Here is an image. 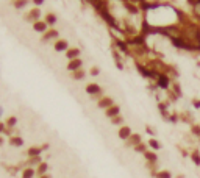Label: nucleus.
Instances as JSON below:
<instances>
[{"label": "nucleus", "mask_w": 200, "mask_h": 178, "mask_svg": "<svg viewBox=\"0 0 200 178\" xmlns=\"http://www.w3.org/2000/svg\"><path fill=\"white\" fill-rule=\"evenodd\" d=\"M86 92H88L89 95H92V97H98V95L103 94V92H102V88H100V85H97V83L88 85V86H86Z\"/></svg>", "instance_id": "nucleus-1"}, {"label": "nucleus", "mask_w": 200, "mask_h": 178, "mask_svg": "<svg viewBox=\"0 0 200 178\" xmlns=\"http://www.w3.org/2000/svg\"><path fill=\"white\" fill-rule=\"evenodd\" d=\"M117 136H119V139H122V141H128V138L131 136V128H130V126H127V125L119 126Z\"/></svg>", "instance_id": "nucleus-2"}, {"label": "nucleus", "mask_w": 200, "mask_h": 178, "mask_svg": "<svg viewBox=\"0 0 200 178\" xmlns=\"http://www.w3.org/2000/svg\"><path fill=\"white\" fill-rule=\"evenodd\" d=\"M81 67H83V61H81L80 58H77V60H70V61L67 63V66H66V69L70 70V72H77V70H80Z\"/></svg>", "instance_id": "nucleus-3"}, {"label": "nucleus", "mask_w": 200, "mask_h": 178, "mask_svg": "<svg viewBox=\"0 0 200 178\" xmlns=\"http://www.w3.org/2000/svg\"><path fill=\"white\" fill-rule=\"evenodd\" d=\"M58 36H60L58 30H53V28H52V30H47V31L42 35L41 42H47V41H52V39H55V41H56V39H60Z\"/></svg>", "instance_id": "nucleus-4"}, {"label": "nucleus", "mask_w": 200, "mask_h": 178, "mask_svg": "<svg viewBox=\"0 0 200 178\" xmlns=\"http://www.w3.org/2000/svg\"><path fill=\"white\" fill-rule=\"evenodd\" d=\"M97 105H98V108H102V110H108V108H111L113 105H114V101H113V98L111 97H102V98H98V101H97Z\"/></svg>", "instance_id": "nucleus-5"}, {"label": "nucleus", "mask_w": 200, "mask_h": 178, "mask_svg": "<svg viewBox=\"0 0 200 178\" xmlns=\"http://www.w3.org/2000/svg\"><path fill=\"white\" fill-rule=\"evenodd\" d=\"M33 30H35L36 33L44 35V33L48 30V25L45 23V20H38V22H35V23H33Z\"/></svg>", "instance_id": "nucleus-6"}, {"label": "nucleus", "mask_w": 200, "mask_h": 178, "mask_svg": "<svg viewBox=\"0 0 200 178\" xmlns=\"http://www.w3.org/2000/svg\"><path fill=\"white\" fill-rule=\"evenodd\" d=\"M55 50L56 52H67L69 50V42L66 39H56L55 41Z\"/></svg>", "instance_id": "nucleus-7"}, {"label": "nucleus", "mask_w": 200, "mask_h": 178, "mask_svg": "<svg viewBox=\"0 0 200 178\" xmlns=\"http://www.w3.org/2000/svg\"><path fill=\"white\" fill-rule=\"evenodd\" d=\"M105 116L110 117V119H114V117L120 116V106H119V105H113L111 108H108V110L105 111Z\"/></svg>", "instance_id": "nucleus-8"}, {"label": "nucleus", "mask_w": 200, "mask_h": 178, "mask_svg": "<svg viewBox=\"0 0 200 178\" xmlns=\"http://www.w3.org/2000/svg\"><path fill=\"white\" fill-rule=\"evenodd\" d=\"M80 53H81L80 48H77V47H69V50L66 52V56H67V60L70 61V60H77V58L80 56Z\"/></svg>", "instance_id": "nucleus-9"}, {"label": "nucleus", "mask_w": 200, "mask_h": 178, "mask_svg": "<svg viewBox=\"0 0 200 178\" xmlns=\"http://www.w3.org/2000/svg\"><path fill=\"white\" fill-rule=\"evenodd\" d=\"M125 142H127L128 147L131 145V147L135 148L136 145H139V144L142 142V138H141V135H136V133H135V135H131V136L128 138V141H125Z\"/></svg>", "instance_id": "nucleus-10"}, {"label": "nucleus", "mask_w": 200, "mask_h": 178, "mask_svg": "<svg viewBox=\"0 0 200 178\" xmlns=\"http://www.w3.org/2000/svg\"><path fill=\"white\" fill-rule=\"evenodd\" d=\"M144 158H145L150 164H156V163H158V155H156V151H150V150H147L145 153H144Z\"/></svg>", "instance_id": "nucleus-11"}, {"label": "nucleus", "mask_w": 200, "mask_h": 178, "mask_svg": "<svg viewBox=\"0 0 200 178\" xmlns=\"http://www.w3.org/2000/svg\"><path fill=\"white\" fill-rule=\"evenodd\" d=\"M39 17H41V10H39V8H33V10L28 13V16H27V19H28V20H31L33 23H35V22H38V20H39Z\"/></svg>", "instance_id": "nucleus-12"}, {"label": "nucleus", "mask_w": 200, "mask_h": 178, "mask_svg": "<svg viewBox=\"0 0 200 178\" xmlns=\"http://www.w3.org/2000/svg\"><path fill=\"white\" fill-rule=\"evenodd\" d=\"M42 147H30L28 150H27V155L30 156V158H36V156H41V153H42Z\"/></svg>", "instance_id": "nucleus-13"}, {"label": "nucleus", "mask_w": 200, "mask_h": 178, "mask_svg": "<svg viewBox=\"0 0 200 178\" xmlns=\"http://www.w3.org/2000/svg\"><path fill=\"white\" fill-rule=\"evenodd\" d=\"M10 145H11V147H22V145H23V139H22L19 135L11 136V138H10Z\"/></svg>", "instance_id": "nucleus-14"}, {"label": "nucleus", "mask_w": 200, "mask_h": 178, "mask_svg": "<svg viewBox=\"0 0 200 178\" xmlns=\"http://www.w3.org/2000/svg\"><path fill=\"white\" fill-rule=\"evenodd\" d=\"M152 176L153 178H172V172L170 170H160V172H153Z\"/></svg>", "instance_id": "nucleus-15"}, {"label": "nucleus", "mask_w": 200, "mask_h": 178, "mask_svg": "<svg viewBox=\"0 0 200 178\" xmlns=\"http://www.w3.org/2000/svg\"><path fill=\"white\" fill-rule=\"evenodd\" d=\"M44 20H45V23L48 25V27H53V25L56 23V16L55 14H52V13H48V14H45V17H44Z\"/></svg>", "instance_id": "nucleus-16"}, {"label": "nucleus", "mask_w": 200, "mask_h": 178, "mask_svg": "<svg viewBox=\"0 0 200 178\" xmlns=\"http://www.w3.org/2000/svg\"><path fill=\"white\" fill-rule=\"evenodd\" d=\"M36 175V169L35 167H27L22 172V178H35Z\"/></svg>", "instance_id": "nucleus-17"}, {"label": "nucleus", "mask_w": 200, "mask_h": 178, "mask_svg": "<svg viewBox=\"0 0 200 178\" xmlns=\"http://www.w3.org/2000/svg\"><path fill=\"white\" fill-rule=\"evenodd\" d=\"M47 169H48V164L42 161V163L36 167V175H39V176H41V175H45V173H47Z\"/></svg>", "instance_id": "nucleus-18"}, {"label": "nucleus", "mask_w": 200, "mask_h": 178, "mask_svg": "<svg viewBox=\"0 0 200 178\" xmlns=\"http://www.w3.org/2000/svg\"><path fill=\"white\" fill-rule=\"evenodd\" d=\"M147 145H148L150 148H152L153 151H156V150H160V148H161V144H160V141H156L155 138H152V139H150Z\"/></svg>", "instance_id": "nucleus-19"}, {"label": "nucleus", "mask_w": 200, "mask_h": 178, "mask_svg": "<svg viewBox=\"0 0 200 178\" xmlns=\"http://www.w3.org/2000/svg\"><path fill=\"white\" fill-rule=\"evenodd\" d=\"M30 3V0H14V8H17V10H22V8H25Z\"/></svg>", "instance_id": "nucleus-20"}, {"label": "nucleus", "mask_w": 200, "mask_h": 178, "mask_svg": "<svg viewBox=\"0 0 200 178\" xmlns=\"http://www.w3.org/2000/svg\"><path fill=\"white\" fill-rule=\"evenodd\" d=\"M16 125H17V117L11 116V117L6 119V128H14Z\"/></svg>", "instance_id": "nucleus-21"}, {"label": "nucleus", "mask_w": 200, "mask_h": 178, "mask_svg": "<svg viewBox=\"0 0 200 178\" xmlns=\"http://www.w3.org/2000/svg\"><path fill=\"white\" fill-rule=\"evenodd\" d=\"M85 73H86V72H85L83 69H80V70H77V72L72 73V78H73V80H83V78H85Z\"/></svg>", "instance_id": "nucleus-22"}, {"label": "nucleus", "mask_w": 200, "mask_h": 178, "mask_svg": "<svg viewBox=\"0 0 200 178\" xmlns=\"http://www.w3.org/2000/svg\"><path fill=\"white\" fill-rule=\"evenodd\" d=\"M147 147H148L147 144H144V142H141L139 145H136V147H135V151H138V153H142V155H144V153H145V151L148 150Z\"/></svg>", "instance_id": "nucleus-23"}, {"label": "nucleus", "mask_w": 200, "mask_h": 178, "mask_svg": "<svg viewBox=\"0 0 200 178\" xmlns=\"http://www.w3.org/2000/svg\"><path fill=\"white\" fill-rule=\"evenodd\" d=\"M191 158H192V161H194L195 166H200V151H198V150H194V151H192Z\"/></svg>", "instance_id": "nucleus-24"}, {"label": "nucleus", "mask_w": 200, "mask_h": 178, "mask_svg": "<svg viewBox=\"0 0 200 178\" xmlns=\"http://www.w3.org/2000/svg\"><path fill=\"white\" fill-rule=\"evenodd\" d=\"M41 163H42L41 156H36V158H30V159H28V166H30V167H33V166H39Z\"/></svg>", "instance_id": "nucleus-25"}, {"label": "nucleus", "mask_w": 200, "mask_h": 178, "mask_svg": "<svg viewBox=\"0 0 200 178\" xmlns=\"http://www.w3.org/2000/svg\"><path fill=\"white\" fill-rule=\"evenodd\" d=\"M191 131H192V135H194V136H197V138H200V125H197V123H194V125L191 126Z\"/></svg>", "instance_id": "nucleus-26"}, {"label": "nucleus", "mask_w": 200, "mask_h": 178, "mask_svg": "<svg viewBox=\"0 0 200 178\" xmlns=\"http://www.w3.org/2000/svg\"><path fill=\"white\" fill-rule=\"evenodd\" d=\"M111 122H113V125H117V126H122V125H123V117H122V116H117V117H114V119H111Z\"/></svg>", "instance_id": "nucleus-27"}, {"label": "nucleus", "mask_w": 200, "mask_h": 178, "mask_svg": "<svg viewBox=\"0 0 200 178\" xmlns=\"http://www.w3.org/2000/svg\"><path fill=\"white\" fill-rule=\"evenodd\" d=\"M89 73H91V75H94V77H97V75H100V67L92 66V67H91V70H89Z\"/></svg>", "instance_id": "nucleus-28"}, {"label": "nucleus", "mask_w": 200, "mask_h": 178, "mask_svg": "<svg viewBox=\"0 0 200 178\" xmlns=\"http://www.w3.org/2000/svg\"><path fill=\"white\" fill-rule=\"evenodd\" d=\"M5 131H6V123L0 122V135H2V133H5Z\"/></svg>", "instance_id": "nucleus-29"}, {"label": "nucleus", "mask_w": 200, "mask_h": 178, "mask_svg": "<svg viewBox=\"0 0 200 178\" xmlns=\"http://www.w3.org/2000/svg\"><path fill=\"white\" fill-rule=\"evenodd\" d=\"M31 2H33V3L36 5V6H41V5H42V3L45 2V0H31Z\"/></svg>", "instance_id": "nucleus-30"}, {"label": "nucleus", "mask_w": 200, "mask_h": 178, "mask_svg": "<svg viewBox=\"0 0 200 178\" xmlns=\"http://www.w3.org/2000/svg\"><path fill=\"white\" fill-rule=\"evenodd\" d=\"M192 105L198 110V108H200V100H194V101H192Z\"/></svg>", "instance_id": "nucleus-31"}, {"label": "nucleus", "mask_w": 200, "mask_h": 178, "mask_svg": "<svg viewBox=\"0 0 200 178\" xmlns=\"http://www.w3.org/2000/svg\"><path fill=\"white\" fill-rule=\"evenodd\" d=\"M3 144H5V139H3V138H2V136H0V147H2V145H3Z\"/></svg>", "instance_id": "nucleus-32"}, {"label": "nucleus", "mask_w": 200, "mask_h": 178, "mask_svg": "<svg viewBox=\"0 0 200 178\" xmlns=\"http://www.w3.org/2000/svg\"><path fill=\"white\" fill-rule=\"evenodd\" d=\"M39 178H52V176H50V175H48V173H45V175H41V176H39Z\"/></svg>", "instance_id": "nucleus-33"}, {"label": "nucleus", "mask_w": 200, "mask_h": 178, "mask_svg": "<svg viewBox=\"0 0 200 178\" xmlns=\"http://www.w3.org/2000/svg\"><path fill=\"white\" fill-rule=\"evenodd\" d=\"M2 114H3V108L0 106V117H2Z\"/></svg>", "instance_id": "nucleus-34"}]
</instances>
